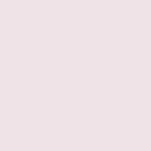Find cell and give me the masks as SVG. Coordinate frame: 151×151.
Segmentation results:
<instances>
[]
</instances>
